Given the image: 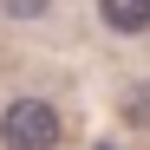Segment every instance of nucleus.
Wrapping results in <instances>:
<instances>
[{"label":"nucleus","mask_w":150,"mask_h":150,"mask_svg":"<svg viewBox=\"0 0 150 150\" xmlns=\"http://www.w3.org/2000/svg\"><path fill=\"white\" fill-rule=\"evenodd\" d=\"M124 117H131L137 131H150V85H131V98H124Z\"/></svg>","instance_id":"obj_3"},{"label":"nucleus","mask_w":150,"mask_h":150,"mask_svg":"<svg viewBox=\"0 0 150 150\" xmlns=\"http://www.w3.org/2000/svg\"><path fill=\"white\" fill-rule=\"evenodd\" d=\"M111 33H150V0H98Z\"/></svg>","instance_id":"obj_2"},{"label":"nucleus","mask_w":150,"mask_h":150,"mask_svg":"<svg viewBox=\"0 0 150 150\" xmlns=\"http://www.w3.org/2000/svg\"><path fill=\"white\" fill-rule=\"evenodd\" d=\"M59 111L46 105V98H13L7 111H0V150H52L59 144Z\"/></svg>","instance_id":"obj_1"},{"label":"nucleus","mask_w":150,"mask_h":150,"mask_svg":"<svg viewBox=\"0 0 150 150\" xmlns=\"http://www.w3.org/2000/svg\"><path fill=\"white\" fill-rule=\"evenodd\" d=\"M0 7H7V13H13V20H39V13H46V7H52V0H0Z\"/></svg>","instance_id":"obj_4"}]
</instances>
